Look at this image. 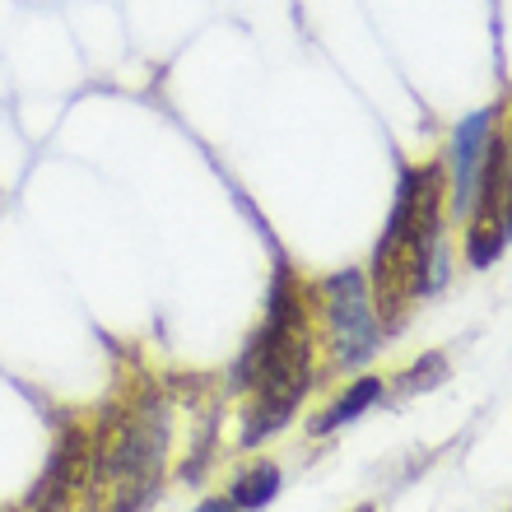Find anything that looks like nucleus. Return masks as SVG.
Instances as JSON below:
<instances>
[{
  "label": "nucleus",
  "mask_w": 512,
  "mask_h": 512,
  "mask_svg": "<svg viewBox=\"0 0 512 512\" xmlns=\"http://www.w3.org/2000/svg\"><path fill=\"white\" fill-rule=\"evenodd\" d=\"M238 391H256L243 424V447H256L294 419L298 401L312 387V322H308V289L294 280V270L275 266L266 298V326L252 336L243 364L233 373Z\"/></svg>",
  "instance_id": "nucleus-1"
},
{
  "label": "nucleus",
  "mask_w": 512,
  "mask_h": 512,
  "mask_svg": "<svg viewBox=\"0 0 512 512\" xmlns=\"http://www.w3.org/2000/svg\"><path fill=\"white\" fill-rule=\"evenodd\" d=\"M438 280H443V168L424 163L401 173L387 229L373 247L368 294L378 322L401 326L410 303Z\"/></svg>",
  "instance_id": "nucleus-2"
},
{
  "label": "nucleus",
  "mask_w": 512,
  "mask_h": 512,
  "mask_svg": "<svg viewBox=\"0 0 512 512\" xmlns=\"http://www.w3.org/2000/svg\"><path fill=\"white\" fill-rule=\"evenodd\" d=\"M168 461V405H126L112 410L108 429L94 433V475L89 485L108 512H140L163 480Z\"/></svg>",
  "instance_id": "nucleus-3"
},
{
  "label": "nucleus",
  "mask_w": 512,
  "mask_h": 512,
  "mask_svg": "<svg viewBox=\"0 0 512 512\" xmlns=\"http://www.w3.org/2000/svg\"><path fill=\"white\" fill-rule=\"evenodd\" d=\"M326 317H331V336H336L340 364H364L378 350V308L368 294V275L359 270H340L326 280Z\"/></svg>",
  "instance_id": "nucleus-4"
},
{
  "label": "nucleus",
  "mask_w": 512,
  "mask_h": 512,
  "mask_svg": "<svg viewBox=\"0 0 512 512\" xmlns=\"http://www.w3.org/2000/svg\"><path fill=\"white\" fill-rule=\"evenodd\" d=\"M89 475H94V433L80 429V424H66L38 489H33V508L70 512V503L80 499V489L89 485Z\"/></svg>",
  "instance_id": "nucleus-5"
},
{
  "label": "nucleus",
  "mask_w": 512,
  "mask_h": 512,
  "mask_svg": "<svg viewBox=\"0 0 512 512\" xmlns=\"http://www.w3.org/2000/svg\"><path fill=\"white\" fill-rule=\"evenodd\" d=\"M499 131V108H480L471 112L466 122L452 131V210L461 219L471 215V201H475V173H480V163H485V149Z\"/></svg>",
  "instance_id": "nucleus-6"
},
{
  "label": "nucleus",
  "mask_w": 512,
  "mask_h": 512,
  "mask_svg": "<svg viewBox=\"0 0 512 512\" xmlns=\"http://www.w3.org/2000/svg\"><path fill=\"white\" fill-rule=\"evenodd\" d=\"M378 396H382V378H359V382H350V387H345V396H340L336 405H326V410L312 419L308 429L317 433V438H322V433H336L340 424H350V419L364 415V410L378 401Z\"/></svg>",
  "instance_id": "nucleus-7"
},
{
  "label": "nucleus",
  "mask_w": 512,
  "mask_h": 512,
  "mask_svg": "<svg viewBox=\"0 0 512 512\" xmlns=\"http://www.w3.org/2000/svg\"><path fill=\"white\" fill-rule=\"evenodd\" d=\"M275 494H280V466H275V461H256L252 471H243L238 480H233V489H229V499H233V508L238 512L266 508Z\"/></svg>",
  "instance_id": "nucleus-8"
},
{
  "label": "nucleus",
  "mask_w": 512,
  "mask_h": 512,
  "mask_svg": "<svg viewBox=\"0 0 512 512\" xmlns=\"http://www.w3.org/2000/svg\"><path fill=\"white\" fill-rule=\"evenodd\" d=\"M443 373H447V359H443V354H424V359H419V364L405 373L401 387L405 391H429V387H438V382H443Z\"/></svg>",
  "instance_id": "nucleus-9"
},
{
  "label": "nucleus",
  "mask_w": 512,
  "mask_h": 512,
  "mask_svg": "<svg viewBox=\"0 0 512 512\" xmlns=\"http://www.w3.org/2000/svg\"><path fill=\"white\" fill-rule=\"evenodd\" d=\"M196 512H238V508H233V499H205Z\"/></svg>",
  "instance_id": "nucleus-10"
},
{
  "label": "nucleus",
  "mask_w": 512,
  "mask_h": 512,
  "mask_svg": "<svg viewBox=\"0 0 512 512\" xmlns=\"http://www.w3.org/2000/svg\"><path fill=\"white\" fill-rule=\"evenodd\" d=\"M359 512H373V508H359Z\"/></svg>",
  "instance_id": "nucleus-11"
}]
</instances>
